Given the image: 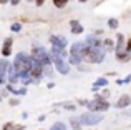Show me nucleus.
I'll return each instance as SVG.
<instances>
[{
  "label": "nucleus",
  "instance_id": "f257e3e1",
  "mask_svg": "<svg viewBox=\"0 0 131 130\" xmlns=\"http://www.w3.org/2000/svg\"><path fill=\"white\" fill-rule=\"evenodd\" d=\"M32 55L25 52H18L15 55V60H13V67H15L17 73H18V80H23V78L30 77V68H32Z\"/></svg>",
  "mask_w": 131,
  "mask_h": 130
},
{
  "label": "nucleus",
  "instance_id": "f03ea898",
  "mask_svg": "<svg viewBox=\"0 0 131 130\" xmlns=\"http://www.w3.org/2000/svg\"><path fill=\"white\" fill-rule=\"evenodd\" d=\"M32 59L35 60V62L42 63V65L51 63L50 52H47V50H45V47H42L40 43H33V47H32Z\"/></svg>",
  "mask_w": 131,
  "mask_h": 130
},
{
  "label": "nucleus",
  "instance_id": "7ed1b4c3",
  "mask_svg": "<svg viewBox=\"0 0 131 130\" xmlns=\"http://www.w3.org/2000/svg\"><path fill=\"white\" fill-rule=\"evenodd\" d=\"M106 53L105 50L100 47V49H91V47H86V52H85V57L83 60H86L90 63H101L105 60Z\"/></svg>",
  "mask_w": 131,
  "mask_h": 130
},
{
  "label": "nucleus",
  "instance_id": "20e7f679",
  "mask_svg": "<svg viewBox=\"0 0 131 130\" xmlns=\"http://www.w3.org/2000/svg\"><path fill=\"white\" fill-rule=\"evenodd\" d=\"M86 108L88 112H105L110 108V102L103 97H96L95 100L86 102Z\"/></svg>",
  "mask_w": 131,
  "mask_h": 130
},
{
  "label": "nucleus",
  "instance_id": "39448f33",
  "mask_svg": "<svg viewBox=\"0 0 131 130\" xmlns=\"http://www.w3.org/2000/svg\"><path fill=\"white\" fill-rule=\"evenodd\" d=\"M51 55V62L55 63V67H57V70L60 72L61 75H67L70 73V63L65 60V57L61 55H57V53H50Z\"/></svg>",
  "mask_w": 131,
  "mask_h": 130
},
{
  "label": "nucleus",
  "instance_id": "423d86ee",
  "mask_svg": "<svg viewBox=\"0 0 131 130\" xmlns=\"http://www.w3.org/2000/svg\"><path fill=\"white\" fill-rule=\"evenodd\" d=\"M103 120V115L100 114V112H88V114H83L80 117V122L83 125H98L100 122Z\"/></svg>",
  "mask_w": 131,
  "mask_h": 130
},
{
  "label": "nucleus",
  "instance_id": "0eeeda50",
  "mask_svg": "<svg viewBox=\"0 0 131 130\" xmlns=\"http://www.w3.org/2000/svg\"><path fill=\"white\" fill-rule=\"evenodd\" d=\"M32 60H33V59H32ZM30 77L40 82V78L43 77V65L33 60V62H32V68H30Z\"/></svg>",
  "mask_w": 131,
  "mask_h": 130
},
{
  "label": "nucleus",
  "instance_id": "6e6552de",
  "mask_svg": "<svg viewBox=\"0 0 131 130\" xmlns=\"http://www.w3.org/2000/svg\"><path fill=\"white\" fill-rule=\"evenodd\" d=\"M85 52H86V43L85 42H75L70 49V53H75V55L85 57Z\"/></svg>",
  "mask_w": 131,
  "mask_h": 130
},
{
  "label": "nucleus",
  "instance_id": "1a4fd4ad",
  "mask_svg": "<svg viewBox=\"0 0 131 130\" xmlns=\"http://www.w3.org/2000/svg\"><path fill=\"white\" fill-rule=\"evenodd\" d=\"M50 43L53 47H61V49H65L68 43V40L65 39L63 35H50Z\"/></svg>",
  "mask_w": 131,
  "mask_h": 130
},
{
  "label": "nucleus",
  "instance_id": "9d476101",
  "mask_svg": "<svg viewBox=\"0 0 131 130\" xmlns=\"http://www.w3.org/2000/svg\"><path fill=\"white\" fill-rule=\"evenodd\" d=\"M85 43H86V47H91V49H100V47H103V42L98 39V35H88L86 40H85Z\"/></svg>",
  "mask_w": 131,
  "mask_h": 130
},
{
  "label": "nucleus",
  "instance_id": "9b49d317",
  "mask_svg": "<svg viewBox=\"0 0 131 130\" xmlns=\"http://www.w3.org/2000/svg\"><path fill=\"white\" fill-rule=\"evenodd\" d=\"M7 78H8V83H15L17 80H18V73H17L15 67L13 65H7Z\"/></svg>",
  "mask_w": 131,
  "mask_h": 130
},
{
  "label": "nucleus",
  "instance_id": "f8f14e48",
  "mask_svg": "<svg viewBox=\"0 0 131 130\" xmlns=\"http://www.w3.org/2000/svg\"><path fill=\"white\" fill-rule=\"evenodd\" d=\"M105 87H108V78H106V77H100V78H96V80H95L91 90L93 92H98L100 88H105Z\"/></svg>",
  "mask_w": 131,
  "mask_h": 130
},
{
  "label": "nucleus",
  "instance_id": "ddd939ff",
  "mask_svg": "<svg viewBox=\"0 0 131 130\" xmlns=\"http://www.w3.org/2000/svg\"><path fill=\"white\" fill-rule=\"evenodd\" d=\"M12 45H13V40L10 39H5V42H3V47H2V55L3 57H10V53H12Z\"/></svg>",
  "mask_w": 131,
  "mask_h": 130
},
{
  "label": "nucleus",
  "instance_id": "4468645a",
  "mask_svg": "<svg viewBox=\"0 0 131 130\" xmlns=\"http://www.w3.org/2000/svg\"><path fill=\"white\" fill-rule=\"evenodd\" d=\"M129 104H131V97L129 95H121L119 100L115 104V108H125V107H128Z\"/></svg>",
  "mask_w": 131,
  "mask_h": 130
},
{
  "label": "nucleus",
  "instance_id": "2eb2a0df",
  "mask_svg": "<svg viewBox=\"0 0 131 130\" xmlns=\"http://www.w3.org/2000/svg\"><path fill=\"white\" fill-rule=\"evenodd\" d=\"M70 27H71V33H73V35L83 33V25H81L78 20H70Z\"/></svg>",
  "mask_w": 131,
  "mask_h": 130
},
{
  "label": "nucleus",
  "instance_id": "dca6fc26",
  "mask_svg": "<svg viewBox=\"0 0 131 130\" xmlns=\"http://www.w3.org/2000/svg\"><path fill=\"white\" fill-rule=\"evenodd\" d=\"M81 62H83V57L75 55V53H70V60H68V63H70V65H80Z\"/></svg>",
  "mask_w": 131,
  "mask_h": 130
},
{
  "label": "nucleus",
  "instance_id": "f3484780",
  "mask_svg": "<svg viewBox=\"0 0 131 130\" xmlns=\"http://www.w3.org/2000/svg\"><path fill=\"white\" fill-rule=\"evenodd\" d=\"M116 57H118L121 62H128V60L131 59V53L128 52V50H126V52H123V50H121V52H116Z\"/></svg>",
  "mask_w": 131,
  "mask_h": 130
},
{
  "label": "nucleus",
  "instance_id": "a211bd4d",
  "mask_svg": "<svg viewBox=\"0 0 131 130\" xmlns=\"http://www.w3.org/2000/svg\"><path fill=\"white\" fill-rule=\"evenodd\" d=\"M43 77H53V67H51V63H47L43 65Z\"/></svg>",
  "mask_w": 131,
  "mask_h": 130
},
{
  "label": "nucleus",
  "instance_id": "6ab92c4d",
  "mask_svg": "<svg viewBox=\"0 0 131 130\" xmlns=\"http://www.w3.org/2000/svg\"><path fill=\"white\" fill-rule=\"evenodd\" d=\"M125 49V37L121 33H118V43H116V52H121Z\"/></svg>",
  "mask_w": 131,
  "mask_h": 130
},
{
  "label": "nucleus",
  "instance_id": "aec40b11",
  "mask_svg": "<svg viewBox=\"0 0 131 130\" xmlns=\"http://www.w3.org/2000/svg\"><path fill=\"white\" fill-rule=\"evenodd\" d=\"M70 124H71V128H73V130H81V122H80V118L71 117V118H70Z\"/></svg>",
  "mask_w": 131,
  "mask_h": 130
},
{
  "label": "nucleus",
  "instance_id": "412c9836",
  "mask_svg": "<svg viewBox=\"0 0 131 130\" xmlns=\"http://www.w3.org/2000/svg\"><path fill=\"white\" fill-rule=\"evenodd\" d=\"M50 130H67V125H65V122H55Z\"/></svg>",
  "mask_w": 131,
  "mask_h": 130
},
{
  "label": "nucleus",
  "instance_id": "4be33fe9",
  "mask_svg": "<svg viewBox=\"0 0 131 130\" xmlns=\"http://www.w3.org/2000/svg\"><path fill=\"white\" fill-rule=\"evenodd\" d=\"M103 45H105V49H106V50H111V49H115V42H113L111 39H106V40H103Z\"/></svg>",
  "mask_w": 131,
  "mask_h": 130
},
{
  "label": "nucleus",
  "instance_id": "5701e85b",
  "mask_svg": "<svg viewBox=\"0 0 131 130\" xmlns=\"http://www.w3.org/2000/svg\"><path fill=\"white\" fill-rule=\"evenodd\" d=\"M53 3H55V7H58V8H63V7L68 3V0H53Z\"/></svg>",
  "mask_w": 131,
  "mask_h": 130
},
{
  "label": "nucleus",
  "instance_id": "b1692460",
  "mask_svg": "<svg viewBox=\"0 0 131 130\" xmlns=\"http://www.w3.org/2000/svg\"><path fill=\"white\" fill-rule=\"evenodd\" d=\"M108 27H110V29H113V30L118 29V20H116V18H110L108 20Z\"/></svg>",
  "mask_w": 131,
  "mask_h": 130
},
{
  "label": "nucleus",
  "instance_id": "393cba45",
  "mask_svg": "<svg viewBox=\"0 0 131 130\" xmlns=\"http://www.w3.org/2000/svg\"><path fill=\"white\" fill-rule=\"evenodd\" d=\"M58 107H63V108H67V110H75V105L73 104H58Z\"/></svg>",
  "mask_w": 131,
  "mask_h": 130
},
{
  "label": "nucleus",
  "instance_id": "a878e982",
  "mask_svg": "<svg viewBox=\"0 0 131 130\" xmlns=\"http://www.w3.org/2000/svg\"><path fill=\"white\" fill-rule=\"evenodd\" d=\"M10 30H12V32H20V30H22V25H20V23H12Z\"/></svg>",
  "mask_w": 131,
  "mask_h": 130
},
{
  "label": "nucleus",
  "instance_id": "bb28decb",
  "mask_svg": "<svg viewBox=\"0 0 131 130\" xmlns=\"http://www.w3.org/2000/svg\"><path fill=\"white\" fill-rule=\"evenodd\" d=\"M25 127H23V125H12V127H10V130H23Z\"/></svg>",
  "mask_w": 131,
  "mask_h": 130
},
{
  "label": "nucleus",
  "instance_id": "cd10ccee",
  "mask_svg": "<svg viewBox=\"0 0 131 130\" xmlns=\"http://www.w3.org/2000/svg\"><path fill=\"white\" fill-rule=\"evenodd\" d=\"M20 102L17 100V98H12V100H10V105H13V107H15V105H18Z\"/></svg>",
  "mask_w": 131,
  "mask_h": 130
},
{
  "label": "nucleus",
  "instance_id": "c85d7f7f",
  "mask_svg": "<svg viewBox=\"0 0 131 130\" xmlns=\"http://www.w3.org/2000/svg\"><path fill=\"white\" fill-rule=\"evenodd\" d=\"M33 2L37 3V7H42L43 3H45V0H33Z\"/></svg>",
  "mask_w": 131,
  "mask_h": 130
},
{
  "label": "nucleus",
  "instance_id": "c756f323",
  "mask_svg": "<svg viewBox=\"0 0 131 130\" xmlns=\"http://www.w3.org/2000/svg\"><path fill=\"white\" fill-rule=\"evenodd\" d=\"M126 50H128V52H131V39L128 40V43H126V47H125Z\"/></svg>",
  "mask_w": 131,
  "mask_h": 130
},
{
  "label": "nucleus",
  "instance_id": "7c9ffc66",
  "mask_svg": "<svg viewBox=\"0 0 131 130\" xmlns=\"http://www.w3.org/2000/svg\"><path fill=\"white\" fill-rule=\"evenodd\" d=\"M101 97H103V98H108V97H110V92H108V90H105V92H103V95H101Z\"/></svg>",
  "mask_w": 131,
  "mask_h": 130
},
{
  "label": "nucleus",
  "instance_id": "2f4dec72",
  "mask_svg": "<svg viewBox=\"0 0 131 130\" xmlns=\"http://www.w3.org/2000/svg\"><path fill=\"white\" fill-rule=\"evenodd\" d=\"M128 82H131V75H128V77H126L125 80H123V83H128Z\"/></svg>",
  "mask_w": 131,
  "mask_h": 130
},
{
  "label": "nucleus",
  "instance_id": "473e14b6",
  "mask_svg": "<svg viewBox=\"0 0 131 130\" xmlns=\"http://www.w3.org/2000/svg\"><path fill=\"white\" fill-rule=\"evenodd\" d=\"M10 3H12V5H18L20 0H10Z\"/></svg>",
  "mask_w": 131,
  "mask_h": 130
},
{
  "label": "nucleus",
  "instance_id": "72a5a7b5",
  "mask_svg": "<svg viewBox=\"0 0 131 130\" xmlns=\"http://www.w3.org/2000/svg\"><path fill=\"white\" fill-rule=\"evenodd\" d=\"M7 2H8V0H0V3H7Z\"/></svg>",
  "mask_w": 131,
  "mask_h": 130
},
{
  "label": "nucleus",
  "instance_id": "f704fd0d",
  "mask_svg": "<svg viewBox=\"0 0 131 130\" xmlns=\"http://www.w3.org/2000/svg\"><path fill=\"white\" fill-rule=\"evenodd\" d=\"M80 2H88V0H80Z\"/></svg>",
  "mask_w": 131,
  "mask_h": 130
},
{
  "label": "nucleus",
  "instance_id": "c9c22d12",
  "mask_svg": "<svg viewBox=\"0 0 131 130\" xmlns=\"http://www.w3.org/2000/svg\"><path fill=\"white\" fill-rule=\"evenodd\" d=\"M0 100H2V95H0Z\"/></svg>",
  "mask_w": 131,
  "mask_h": 130
},
{
  "label": "nucleus",
  "instance_id": "e433bc0d",
  "mask_svg": "<svg viewBox=\"0 0 131 130\" xmlns=\"http://www.w3.org/2000/svg\"><path fill=\"white\" fill-rule=\"evenodd\" d=\"M28 2H33V0H28Z\"/></svg>",
  "mask_w": 131,
  "mask_h": 130
},
{
  "label": "nucleus",
  "instance_id": "4c0bfd02",
  "mask_svg": "<svg viewBox=\"0 0 131 130\" xmlns=\"http://www.w3.org/2000/svg\"><path fill=\"white\" fill-rule=\"evenodd\" d=\"M129 105H131V104H129Z\"/></svg>",
  "mask_w": 131,
  "mask_h": 130
}]
</instances>
